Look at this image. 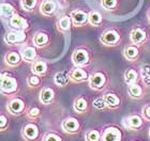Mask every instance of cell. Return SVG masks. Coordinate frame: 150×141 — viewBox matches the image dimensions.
<instances>
[{
    "label": "cell",
    "instance_id": "1",
    "mask_svg": "<svg viewBox=\"0 0 150 141\" xmlns=\"http://www.w3.org/2000/svg\"><path fill=\"white\" fill-rule=\"evenodd\" d=\"M22 136L26 141H38L40 138V128L35 122H27L22 127Z\"/></svg>",
    "mask_w": 150,
    "mask_h": 141
},
{
    "label": "cell",
    "instance_id": "2",
    "mask_svg": "<svg viewBox=\"0 0 150 141\" xmlns=\"http://www.w3.org/2000/svg\"><path fill=\"white\" fill-rule=\"evenodd\" d=\"M6 109H8L10 114H12V116H22L26 111L25 100L21 97H15L9 102V104L6 105Z\"/></svg>",
    "mask_w": 150,
    "mask_h": 141
},
{
    "label": "cell",
    "instance_id": "3",
    "mask_svg": "<svg viewBox=\"0 0 150 141\" xmlns=\"http://www.w3.org/2000/svg\"><path fill=\"white\" fill-rule=\"evenodd\" d=\"M72 61L75 66L77 67H84L90 64V56L86 49L79 48L76 49L72 55Z\"/></svg>",
    "mask_w": 150,
    "mask_h": 141
},
{
    "label": "cell",
    "instance_id": "4",
    "mask_svg": "<svg viewBox=\"0 0 150 141\" xmlns=\"http://www.w3.org/2000/svg\"><path fill=\"white\" fill-rule=\"evenodd\" d=\"M18 82L16 78L12 76H2L1 85H0V91L4 94H13L17 91Z\"/></svg>",
    "mask_w": 150,
    "mask_h": 141
},
{
    "label": "cell",
    "instance_id": "5",
    "mask_svg": "<svg viewBox=\"0 0 150 141\" xmlns=\"http://www.w3.org/2000/svg\"><path fill=\"white\" fill-rule=\"evenodd\" d=\"M106 75L102 72H96L89 75V86L93 90H102L106 85Z\"/></svg>",
    "mask_w": 150,
    "mask_h": 141
},
{
    "label": "cell",
    "instance_id": "6",
    "mask_svg": "<svg viewBox=\"0 0 150 141\" xmlns=\"http://www.w3.org/2000/svg\"><path fill=\"white\" fill-rule=\"evenodd\" d=\"M101 43H103L106 46H114L117 45L120 41V34L115 29H108L102 33L100 38Z\"/></svg>",
    "mask_w": 150,
    "mask_h": 141
},
{
    "label": "cell",
    "instance_id": "7",
    "mask_svg": "<svg viewBox=\"0 0 150 141\" xmlns=\"http://www.w3.org/2000/svg\"><path fill=\"white\" fill-rule=\"evenodd\" d=\"M122 133L121 130L115 126L106 127L102 133L101 141H121Z\"/></svg>",
    "mask_w": 150,
    "mask_h": 141
},
{
    "label": "cell",
    "instance_id": "8",
    "mask_svg": "<svg viewBox=\"0 0 150 141\" xmlns=\"http://www.w3.org/2000/svg\"><path fill=\"white\" fill-rule=\"evenodd\" d=\"M61 127L68 134H76L81 129V123L75 118H68V119L62 121Z\"/></svg>",
    "mask_w": 150,
    "mask_h": 141
},
{
    "label": "cell",
    "instance_id": "9",
    "mask_svg": "<svg viewBox=\"0 0 150 141\" xmlns=\"http://www.w3.org/2000/svg\"><path fill=\"white\" fill-rule=\"evenodd\" d=\"M9 25L12 28L18 30V31H24L29 28V24L24 17H22L18 14H13L9 19Z\"/></svg>",
    "mask_w": 150,
    "mask_h": 141
},
{
    "label": "cell",
    "instance_id": "10",
    "mask_svg": "<svg viewBox=\"0 0 150 141\" xmlns=\"http://www.w3.org/2000/svg\"><path fill=\"white\" fill-rule=\"evenodd\" d=\"M70 79L74 82H84L89 79V74L83 67H75L69 73Z\"/></svg>",
    "mask_w": 150,
    "mask_h": 141
},
{
    "label": "cell",
    "instance_id": "11",
    "mask_svg": "<svg viewBox=\"0 0 150 141\" xmlns=\"http://www.w3.org/2000/svg\"><path fill=\"white\" fill-rule=\"evenodd\" d=\"M143 123H144V121H143L142 116H137V114H131L128 118H125V121L122 122V124L125 125V127L127 129H137L143 125Z\"/></svg>",
    "mask_w": 150,
    "mask_h": 141
},
{
    "label": "cell",
    "instance_id": "12",
    "mask_svg": "<svg viewBox=\"0 0 150 141\" xmlns=\"http://www.w3.org/2000/svg\"><path fill=\"white\" fill-rule=\"evenodd\" d=\"M71 19L72 24L76 27L84 26L88 22V14L81 10H75L71 13Z\"/></svg>",
    "mask_w": 150,
    "mask_h": 141
},
{
    "label": "cell",
    "instance_id": "13",
    "mask_svg": "<svg viewBox=\"0 0 150 141\" xmlns=\"http://www.w3.org/2000/svg\"><path fill=\"white\" fill-rule=\"evenodd\" d=\"M26 34L24 33V31H12V32H8L6 35V42L10 45H14L17 44V43H22V42L25 41Z\"/></svg>",
    "mask_w": 150,
    "mask_h": 141
},
{
    "label": "cell",
    "instance_id": "14",
    "mask_svg": "<svg viewBox=\"0 0 150 141\" xmlns=\"http://www.w3.org/2000/svg\"><path fill=\"white\" fill-rule=\"evenodd\" d=\"M146 38H147V34H146L144 29L142 28H134L130 34V40L135 45H139L142 43H144L146 41Z\"/></svg>",
    "mask_w": 150,
    "mask_h": 141
},
{
    "label": "cell",
    "instance_id": "15",
    "mask_svg": "<svg viewBox=\"0 0 150 141\" xmlns=\"http://www.w3.org/2000/svg\"><path fill=\"white\" fill-rule=\"evenodd\" d=\"M40 11L43 15H46V16L54 15L57 11V3L55 1H53V0H44L43 2L41 3Z\"/></svg>",
    "mask_w": 150,
    "mask_h": 141
},
{
    "label": "cell",
    "instance_id": "16",
    "mask_svg": "<svg viewBox=\"0 0 150 141\" xmlns=\"http://www.w3.org/2000/svg\"><path fill=\"white\" fill-rule=\"evenodd\" d=\"M40 102L44 105H50L54 102V98H55V91L53 89L50 88V87H46V88H43L40 92Z\"/></svg>",
    "mask_w": 150,
    "mask_h": 141
},
{
    "label": "cell",
    "instance_id": "17",
    "mask_svg": "<svg viewBox=\"0 0 150 141\" xmlns=\"http://www.w3.org/2000/svg\"><path fill=\"white\" fill-rule=\"evenodd\" d=\"M19 53H21L23 60H25L27 62H33L37 59V49L32 46L23 47Z\"/></svg>",
    "mask_w": 150,
    "mask_h": 141
},
{
    "label": "cell",
    "instance_id": "18",
    "mask_svg": "<svg viewBox=\"0 0 150 141\" xmlns=\"http://www.w3.org/2000/svg\"><path fill=\"white\" fill-rule=\"evenodd\" d=\"M4 61L10 66H18L23 61L21 53L17 51H9L4 56Z\"/></svg>",
    "mask_w": 150,
    "mask_h": 141
},
{
    "label": "cell",
    "instance_id": "19",
    "mask_svg": "<svg viewBox=\"0 0 150 141\" xmlns=\"http://www.w3.org/2000/svg\"><path fill=\"white\" fill-rule=\"evenodd\" d=\"M104 100H105V104H106V107L108 108H112V109H115L117 107L120 106L121 104V100L118 95H116L115 93H112V92H108V93H105L103 96Z\"/></svg>",
    "mask_w": 150,
    "mask_h": 141
},
{
    "label": "cell",
    "instance_id": "20",
    "mask_svg": "<svg viewBox=\"0 0 150 141\" xmlns=\"http://www.w3.org/2000/svg\"><path fill=\"white\" fill-rule=\"evenodd\" d=\"M31 71L35 75H45L47 72V63L42 60H35L31 64Z\"/></svg>",
    "mask_w": 150,
    "mask_h": 141
},
{
    "label": "cell",
    "instance_id": "21",
    "mask_svg": "<svg viewBox=\"0 0 150 141\" xmlns=\"http://www.w3.org/2000/svg\"><path fill=\"white\" fill-rule=\"evenodd\" d=\"M71 80L69 76V73L67 71H61V72L56 73V75L54 77V81H55V85L58 86V87H66L69 81Z\"/></svg>",
    "mask_w": 150,
    "mask_h": 141
},
{
    "label": "cell",
    "instance_id": "22",
    "mask_svg": "<svg viewBox=\"0 0 150 141\" xmlns=\"http://www.w3.org/2000/svg\"><path fill=\"white\" fill-rule=\"evenodd\" d=\"M73 108L76 112L78 113H84L88 110V102L85 97H78L76 98L73 104Z\"/></svg>",
    "mask_w": 150,
    "mask_h": 141
},
{
    "label": "cell",
    "instance_id": "23",
    "mask_svg": "<svg viewBox=\"0 0 150 141\" xmlns=\"http://www.w3.org/2000/svg\"><path fill=\"white\" fill-rule=\"evenodd\" d=\"M138 53H139V50H138V48L135 45H129V46L125 47V51H123L125 58L127 60H130V61L137 59Z\"/></svg>",
    "mask_w": 150,
    "mask_h": 141
},
{
    "label": "cell",
    "instance_id": "24",
    "mask_svg": "<svg viewBox=\"0 0 150 141\" xmlns=\"http://www.w3.org/2000/svg\"><path fill=\"white\" fill-rule=\"evenodd\" d=\"M50 42V38L46 33L44 32H39L33 36V43L37 47H44L46 46Z\"/></svg>",
    "mask_w": 150,
    "mask_h": 141
},
{
    "label": "cell",
    "instance_id": "25",
    "mask_svg": "<svg viewBox=\"0 0 150 141\" xmlns=\"http://www.w3.org/2000/svg\"><path fill=\"white\" fill-rule=\"evenodd\" d=\"M15 10L9 3H0V17L8 18L14 14Z\"/></svg>",
    "mask_w": 150,
    "mask_h": 141
},
{
    "label": "cell",
    "instance_id": "26",
    "mask_svg": "<svg viewBox=\"0 0 150 141\" xmlns=\"http://www.w3.org/2000/svg\"><path fill=\"white\" fill-rule=\"evenodd\" d=\"M102 15L97 11H92L88 14V22L91 26H101L102 25Z\"/></svg>",
    "mask_w": 150,
    "mask_h": 141
},
{
    "label": "cell",
    "instance_id": "27",
    "mask_svg": "<svg viewBox=\"0 0 150 141\" xmlns=\"http://www.w3.org/2000/svg\"><path fill=\"white\" fill-rule=\"evenodd\" d=\"M128 93L133 98H141L143 96V89L136 83H132V85H129Z\"/></svg>",
    "mask_w": 150,
    "mask_h": 141
},
{
    "label": "cell",
    "instance_id": "28",
    "mask_svg": "<svg viewBox=\"0 0 150 141\" xmlns=\"http://www.w3.org/2000/svg\"><path fill=\"white\" fill-rule=\"evenodd\" d=\"M71 25H72V19L69 16H62L61 18L58 20V28L61 31L66 32L68 30H70L71 28Z\"/></svg>",
    "mask_w": 150,
    "mask_h": 141
},
{
    "label": "cell",
    "instance_id": "29",
    "mask_svg": "<svg viewBox=\"0 0 150 141\" xmlns=\"http://www.w3.org/2000/svg\"><path fill=\"white\" fill-rule=\"evenodd\" d=\"M101 137H102V134L98 129H89L85 134L86 141H101Z\"/></svg>",
    "mask_w": 150,
    "mask_h": 141
},
{
    "label": "cell",
    "instance_id": "30",
    "mask_svg": "<svg viewBox=\"0 0 150 141\" xmlns=\"http://www.w3.org/2000/svg\"><path fill=\"white\" fill-rule=\"evenodd\" d=\"M138 74L137 72L133 69H129L125 71V81L128 83V85H132V83H135V81L137 80Z\"/></svg>",
    "mask_w": 150,
    "mask_h": 141
},
{
    "label": "cell",
    "instance_id": "31",
    "mask_svg": "<svg viewBox=\"0 0 150 141\" xmlns=\"http://www.w3.org/2000/svg\"><path fill=\"white\" fill-rule=\"evenodd\" d=\"M141 75L143 78V81L147 87H150V65L144 64L141 67Z\"/></svg>",
    "mask_w": 150,
    "mask_h": 141
},
{
    "label": "cell",
    "instance_id": "32",
    "mask_svg": "<svg viewBox=\"0 0 150 141\" xmlns=\"http://www.w3.org/2000/svg\"><path fill=\"white\" fill-rule=\"evenodd\" d=\"M26 114H27V118L30 120H37L39 116H41V110L39 107H31L29 108L27 111H26Z\"/></svg>",
    "mask_w": 150,
    "mask_h": 141
},
{
    "label": "cell",
    "instance_id": "33",
    "mask_svg": "<svg viewBox=\"0 0 150 141\" xmlns=\"http://www.w3.org/2000/svg\"><path fill=\"white\" fill-rule=\"evenodd\" d=\"M42 141H63V138L57 133L48 132L43 136Z\"/></svg>",
    "mask_w": 150,
    "mask_h": 141
},
{
    "label": "cell",
    "instance_id": "34",
    "mask_svg": "<svg viewBox=\"0 0 150 141\" xmlns=\"http://www.w3.org/2000/svg\"><path fill=\"white\" fill-rule=\"evenodd\" d=\"M27 85L31 88H35L38 86L41 85V78L39 75H35V74H32L28 77L27 79Z\"/></svg>",
    "mask_w": 150,
    "mask_h": 141
},
{
    "label": "cell",
    "instance_id": "35",
    "mask_svg": "<svg viewBox=\"0 0 150 141\" xmlns=\"http://www.w3.org/2000/svg\"><path fill=\"white\" fill-rule=\"evenodd\" d=\"M37 2L38 0H22V6L26 11H32L37 6Z\"/></svg>",
    "mask_w": 150,
    "mask_h": 141
},
{
    "label": "cell",
    "instance_id": "36",
    "mask_svg": "<svg viewBox=\"0 0 150 141\" xmlns=\"http://www.w3.org/2000/svg\"><path fill=\"white\" fill-rule=\"evenodd\" d=\"M101 4L105 10H108V11H112L117 6V0H102L101 1Z\"/></svg>",
    "mask_w": 150,
    "mask_h": 141
},
{
    "label": "cell",
    "instance_id": "37",
    "mask_svg": "<svg viewBox=\"0 0 150 141\" xmlns=\"http://www.w3.org/2000/svg\"><path fill=\"white\" fill-rule=\"evenodd\" d=\"M9 127V119L4 113H0V130H6Z\"/></svg>",
    "mask_w": 150,
    "mask_h": 141
},
{
    "label": "cell",
    "instance_id": "38",
    "mask_svg": "<svg viewBox=\"0 0 150 141\" xmlns=\"http://www.w3.org/2000/svg\"><path fill=\"white\" fill-rule=\"evenodd\" d=\"M92 105H93L94 108L98 110H102V109H105V108H106V104H105V100H104L103 97H100V98L94 100Z\"/></svg>",
    "mask_w": 150,
    "mask_h": 141
},
{
    "label": "cell",
    "instance_id": "39",
    "mask_svg": "<svg viewBox=\"0 0 150 141\" xmlns=\"http://www.w3.org/2000/svg\"><path fill=\"white\" fill-rule=\"evenodd\" d=\"M142 114H143V118H144L145 120L150 121V105H146V106L143 108Z\"/></svg>",
    "mask_w": 150,
    "mask_h": 141
},
{
    "label": "cell",
    "instance_id": "40",
    "mask_svg": "<svg viewBox=\"0 0 150 141\" xmlns=\"http://www.w3.org/2000/svg\"><path fill=\"white\" fill-rule=\"evenodd\" d=\"M1 79H2V76H0V85H1Z\"/></svg>",
    "mask_w": 150,
    "mask_h": 141
},
{
    "label": "cell",
    "instance_id": "41",
    "mask_svg": "<svg viewBox=\"0 0 150 141\" xmlns=\"http://www.w3.org/2000/svg\"><path fill=\"white\" fill-rule=\"evenodd\" d=\"M148 16H149V20H150V11H149V13H148Z\"/></svg>",
    "mask_w": 150,
    "mask_h": 141
},
{
    "label": "cell",
    "instance_id": "42",
    "mask_svg": "<svg viewBox=\"0 0 150 141\" xmlns=\"http://www.w3.org/2000/svg\"><path fill=\"white\" fill-rule=\"evenodd\" d=\"M149 135H150V132H149Z\"/></svg>",
    "mask_w": 150,
    "mask_h": 141
},
{
    "label": "cell",
    "instance_id": "43",
    "mask_svg": "<svg viewBox=\"0 0 150 141\" xmlns=\"http://www.w3.org/2000/svg\"><path fill=\"white\" fill-rule=\"evenodd\" d=\"M135 141H136V140H135Z\"/></svg>",
    "mask_w": 150,
    "mask_h": 141
}]
</instances>
